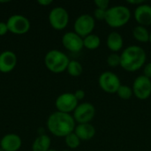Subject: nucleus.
<instances>
[{"mask_svg": "<svg viewBox=\"0 0 151 151\" xmlns=\"http://www.w3.org/2000/svg\"><path fill=\"white\" fill-rule=\"evenodd\" d=\"M46 125L49 131L54 136L65 138L74 132L76 122L73 115L57 111L49 116Z\"/></svg>", "mask_w": 151, "mask_h": 151, "instance_id": "f257e3e1", "label": "nucleus"}, {"mask_svg": "<svg viewBox=\"0 0 151 151\" xmlns=\"http://www.w3.org/2000/svg\"><path fill=\"white\" fill-rule=\"evenodd\" d=\"M120 66L127 72L134 73L144 66L147 54L143 48L131 45L126 48L120 55Z\"/></svg>", "mask_w": 151, "mask_h": 151, "instance_id": "f03ea898", "label": "nucleus"}, {"mask_svg": "<svg viewBox=\"0 0 151 151\" xmlns=\"http://www.w3.org/2000/svg\"><path fill=\"white\" fill-rule=\"evenodd\" d=\"M131 19L130 9L125 5H114L106 11L105 22L111 27L118 28L127 25Z\"/></svg>", "mask_w": 151, "mask_h": 151, "instance_id": "7ed1b4c3", "label": "nucleus"}, {"mask_svg": "<svg viewBox=\"0 0 151 151\" xmlns=\"http://www.w3.org/2000/svg\"><path fill=\"white\" fill-rule=\"evenodd\" d=\"M70 59L67 55L58 50H51L44 57V64L47 69L53 73H61L66 71Z\"/></svg>", "mask_w": 151, "mask_h": 151, "instance_id": "20e7f679", "label": "nucleus"}, {"mask_svg": "<svg viewBox=\"0 0 151 151\" xmlns=\"http://www.w3.org/2000/svg\"><path fill=\"white\" fill-rule=\"evenodd\" d=\"M49 22L55 30H63L69 23V13L64 7H54L49 13Z\"/></svg>", "mask_w": 151, "mask_h": 151, "instance_id": "39448f33", "label": "nucleus"}, {"mask_svg": "<svg viewBox=\"0 0 151 151\" xmlns=\"http://www.w3.org/2000/svg\"><path fill=\"white\" fill-rule=\"evenodd\" d=\"M96 27V19L90 14H81L74 21V32L81 37L84 38L92 34Z\"/></svg>", "mask_w": 151, "mask_h": 151, "instance_id": "423d86ee", "label": "nucleus"}, {"mask_svg": "<svg viewBox=\"0 0 151 151\" xmlns=\"http://www.w3.org/2000/svg\"><path fill=\"white\" fill-rule=\"evenodd\" d=\"M99 87L108 94H117L119 88L121 86L119 76L112 72H104L98 78Z\"/></svg>", "mask_w": 151, "mask_h": 151, "instance_id": "0eeeda50", "label": "nucleus"}, {"mask_svg": "<svg viewBox=\"0 0 151 151\" xmlns=\"http://www.w3.org/2000/svg\"><path fill=\"white\" fill-rule=\"evenodd\" d=\"M96 116L95 106L88 102L79 104L73 111V117L76 123L85 124L90 123Z\"/></svg>", "mask_w": 151, "mask_h": 151, "instance_id": "6e6552de", "label": "nucleus"}, {"mask_svg": "<svg viewBox=\"0 0 151 151\" xmlns=\"http://www.w3.org/2000/svg\"><path fill=\"white\" fill-rule=\"evenodd\" d=\"M9 32L15 35H23L30 29L29 19L21 14H13L6 21Z\"/></svg>", "mask_w": 151, "mask_h": 151, "instance_id": "1a4fd4ad", "label": "nucleus"}, {"mask_svg": "<svg viewBox=\"0 0 151 151\" xmlns=\"http://www.w3.org/2000/svg\"><path fill=\"white\" fill-rule=\"evenodd\" d=\"M79 104V101L74 96L73 93H63L59 95L55 102V106L58 111L68 113L73 112Z\"/></svg>", "mask_w": 151, "mask_h": 151, "instance_id": "9d476101", "label": "nucleus"}, {"mask_svg": "<svg viewBox=\"0 0 151 151\" xmlns=\"http://www.w3.org/2000/svg\"><path fill=\"white\" fill-rule=\"evenodd\" d=\"M134 95L140 100H146L151 96V80L143 74L138 76L132 87Z\"/></svg>", "mask_w": 151, "mask_h": 151, "instance_id": "9b49d317", "label": "nucleus"}, {"mask_svg": "<svg viewBox=\"0 0 151 151\" xmlns=\"http://www.w3.org/2000/svg\"><path fill=\"white\" fill-rule=\"evenodd\" d=\"M62 44L63 46L71 52H80L83 45V38L77 35L75 32H66L62 36Z\"/></svg>", "mask_w": 151, "mask_h": 151, "instance_id": "f8f14e48", "label": "nucleus"}, {"mask_svg": "<svg viewBox=\"0 0 151 151\" xmlns=\"http://www.w3.org/2000/svg\"><path fill=\"white\" fill-rule=\"evenodd\" d=\"M17 65V56L12 50H4L0 53V72L8 73L12 72Z\"/></svg>", "mask_w": 151, "mask_h": 151, "instance_id": "ddd939ff", "label": "nucleus"}, {"mask_svg": "<svg viewBox=\"0 0 151 151\" xmlns=\"http://www.w3.org/2000/svg\"><path fill=\"white\" fill-rule=\"evenodd\" d=\"M134 16L137 23L141 26L147 27L151 25V5L142 4L134 10Z\"/></svg>", "mask_w": 151, "mask_h": 151, "instance_id": "4468645a", "label": "nucleus"}, {"mask_svg": "<svg viewBox=\"0 0 151 151\" xmlns=\"http://www.w3.org/2000/svg\"><path fill=\"white\" fill-rule=\"evenodd\" d=\"M21 145V138L16 134H7L0 141V148L4 151H18Z\"/></svg>", "mask_w": 151, "mask_h": 151, "instance_id": "2eb2a0df", "label": "nucleus"}, {"mask_svg": "<svg viewBox=\"0 0 151 151\" xmlns=\"http://www.w3.org/2000/svg\"><path fill=\"white\" fill-rule=\"evenodd\" d=\"M74 133L81 141H89L96 135V128L91 123L78 124L75 127Z\"/></svg>", "mask_w": 151, "mask_h": 151, "instance_id": "dca6fc26", "label": "nucleus"}, {"mask_svg": "<svg viewBox=\"0 0 151 151\" xmlns=\"http://www.w3.org/2000/svg\"><path fill=\"white\" fill-rule=\"evenodd\" d=\"M106 45L109 50L112 51V53H117L118 51L122 50L124 45V40L122 35L117 31L111 32L107 36Z\"/></svg>", "mask_w": 151, "mask_h": 151, "instance_id": "f3484780", "label": "nucleus"}, {"mask_svg": "<svg viewBox=\"0 0 151 151\" xmlns=\"http://www.w3.org/2000/svg\"><path fill=\"white\" fill-rule=\"evenodd\" d=\"M51 140L47 134H40L32 143V151H48L50 150Z\"/></svg>", "mask_w": 151, "mask_h": 151, "instance_id": "a211bd4d", "label": "nucleus"}, {"mask_svg": "<svg viewBox=\"0 0 151 151\" xmlns=\"http://www.w3.org/2000/svg\"><path fill=\"white\" fill-rule=\"evenodd\" d=\"M133 36L136 41L140 42H150V32L146 28V27L141 25L134 27L133 30Z\"/></svg>", "mask_w": 151, "mask_h": 151, "instance_id": "6ab92c4d", "label": "nucleus"}, {"mask_svg": "<svg viewBox=\"0 0 151 151\" xmlns=\"http://www.w3.org/2000/svg\"><path fill=\"white\" fill-rule=\"evenodd\" d=\"M100 44H101V39L96 34L92 33L83 38V45L86 49L89 50H96L100 46Z\"/></svg>", "mask_w": 151, "mask_h": 151, "instance_id": "aec40b11", "label": "nucleus"}, {"mask_svg": "<svg viewBox=\"0 0 151 151\" xmlns=\"http://www.w3.org/2000/svg\"><path fill=\"white\" fill-rule=\"evenodd\" d=\"M66 71L71 76L78 77L82 73L83 67H82L81 64L79 61H77V60H70Z\"/></svg>", "mask_w": 151, "mask_h": 151, "instance_id": "412c9836", "label": "nucleus"}, {"mask_svg": "<svg viewBox=\"0 0 151 151\" xmlns=\"http://www.w3.org/2000/svg\"><path fill=\"white\" fill-rule=\"evenodd\" d=\"M65 142L69 149H77L81 145V139L75 134L74 132L71 133L65 137Z\"/></svg>", "mask_w": 151, "mask_h": 151, "instance_id": "4be33fe9", "label": "nucleus"}, {"mask_svg": "<svg viewBox=\"0 0 151 151\" xmlns=\"http://www.w3.org/2000/svg\"><path fill=\"white\" fill-rule=\"evenodd\" d=\"M117 95L119 96V98H121L123 100H129L133 96L134 92H133L132 88H130L129 86L121 84V86L119 88V89L117 91Z\"/></svg>", "mask_w": 151, "mask_h": 151, "instance_id": "5701e85b", "label": "nucleus"}, {"mask_svg": "<svg viewBox=\"0 0 151 151\" xmlns=\"http://www.w3.org/2000/svg\"><path fill=\"white\" fill-rule=\"evenodd\" d=\"M120 63H121L120 55H119L118 53H111L107 58V64L111 67L120 66Z\"/></svg>", "mask_w": 151, "mask_h": 151, "instance_id": "b1692460", "label": "nucleus"}, {"mask_svg": "<svg viewBox=\"0 0 151 151\" xmlns=\"http://www.w3.org/2000/svg\"><path fill=\"white\" fill-rule=\"evenodd\" d=\"M106 11L107 10H103V9H99L96 8L94 12V19L98 20V21H102V20H105V16H106Z\"/></svg>", "mask_w": 151, "mask_h": 151, "instance_id": "393cba45", "label": "nucleus"}, {"mask_svg": "<svg viewBox=\"0 0 151 151\" xmlns=\"http://www.w3.org/2000/svg\"><path fill=\"white\" fill-rule=\"evenodd\" d=\"M95 4L96 5V8L103 9V10H108L110 5L109 0H95Z\"/></svg>", "mask_w": 151, "mask_h": 151, "instance_id": "a878e982", "label": "nucleus"}, {"mask_svg": "<svg viewBox=\"0 0 151 151\" xmlns=\"http://www.w3.org/2000/svg\"><path fill=\"white\" fill-rule=\"evenodd\" d=\"M143 75L151 80V62L148 63L143 67Z\"/></svg>", "mask_w": 151, "mask_h": 151, "instance_id": "bb28decb", "label": "nucleus"}, {"mask_svg": "<svg viewBox=\"0 0 151 151\" xmlns=\"http://www.w3.org/2000/svg\"><path fill=\"white\" fill-rule=\"evenodd\" d=\"M73 94H74V96L76 97V99H77L78 101L83 100V99L85 98V96H86L85 91H84L83 89H77Z\"/></svg>", "mask_w": 151, "mask_h": 151, "instance_id": "cd10ccee", "label": "nucleus"}, {"mask_svg": "<svg viewBox=\"0 0 151 151\" xmlns=\"http://www.w3.org/2000/svg\"><path fill=\"white\" fill-rule=\"evenodd\" d=\"M7 32H9V30H8V27H7L6 22L0 21V36L4 35Z\"/></svg>", "mask_w": 151, "mask_h": 151, "instance_id": "c85d7f7f", "label": "nucleus"}, {"mask_svg": "<svg viewBox=\"0 0 151 151\" xmlns=\"http://www.w3.org/2000/svg\"><path fill=\"white\" fill-rule=\"evenodd\" d=\"M128 4H136L137 6H139V5H141V4H144V1L143 0H127V1Z\"/></svg>", "mask_w": 151, "mask_h": 151, "instance_id": "c756f323", "label": "nucleus"}, {"mask_svg": "<svg viewBox=\"0 0 151 151\" xmlns=\"http://www.w3.org/2000/svg\"><path fill=\"white\" fill-rule=\"evenodd\" d=\"M53 3L52 0H38V4L42 5V6H47L50 5Z\"/></svg>", "mask_w": 151, "mask_h": 151, "instance_id": "7c9ffc66", "label": "nucleus"}, {"mask_svg": "<svg viewBox=\"0 0 151 151\" xmlns=\"http://www.w3.org/2000/svg\"><path fill=\"white\" fill-rule=\"evenodd\" d=\"M150 42L151 43V31L150 32Z\"/></svg>", "mask_w": 151, "mask_h": 151, "instance_id": "2f4dec72", "label": "nucleus"}, {"mask_svg": "<svg viewBox=\"0 0 151 151\" xmlns=\"http://www.w3.org/2000/svg\"><path fill=\"white\" fill-rule=\"evenodd\" d=\"M48 151H57V150H51V149H50V150H49Z\"/></svg>", "mask_w": 151, "mask_h": 151, "instance_id": "473e14b6", "label": "nucleus"}, {"mask_svg": "<svg viewBox=\"0 0 151 151\" xmlns=\"http://www.w3.org/2000/svg\"><path fill=\"white\" fill-rule=\"evenodd\" d=\"M62 151H70L69 150H62Z\"/></svg>", "mask_w": 151, "mask_h": 151, "instance_id": "72a5a7b5", "label": "nucleus"}, {"mask_svg": "<svg viewBox=\"0 0 151 151\" xmlns=\"http://www.w3.org/2000/svg\"><path fill=\"white\" fill-rule=\"evenodd\" d=\"M0 151H4V150H3V149H1V148H0Z\"/></svg>", "mask_w": 151, "mask_h": 151, "instance_id": "f704fd0d", "label": "nucleus"}]
</instances>
